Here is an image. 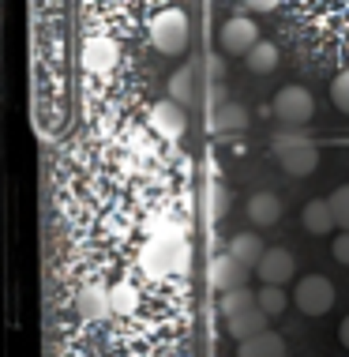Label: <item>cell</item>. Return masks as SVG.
I'll return each instance as SVG.
<instances>
[{
  "label": "cell",
  "mask_w": 349,
  "mask_h": 357,
  "mask_svg": "<svg viewBox=\"0 0 349 357\" xmlns=\"http://www.w3.org/2000/svg\"><path fill=\"white\" fill-rule=\"evenodd\" d=\"M210 124H215L218 136H233V132L248 128V113H245V105H237V102H222L218 109L210 113Z\"/></svg>",
  "instance_id": "obj_15"
},
{
  "label": "cell",
  "mask_w": 349,
  "mask_h": 357,
  "mask_svg": "<svg viewBox=\"0 0 349 357\" xmlns=\"http://www.w3.org/2000/svg\"><path fill=\"white\" fill-rule=\"evenodd\" d=\"M147 234L150 237H188V218L180 211H158L147 218Z\"/></svg>",
  "instance_id": "obj_16"
},
{
  "label": "cell",
  "mask_w": 349,
  "mask_h": 357,
  "mask_svg": "<svg viewBox=\"0 0 349 357\" xmlns=\"http://www.w3.org/2000/svg\"><path fill=\"white\" fill-rule=\"evenodd\" d=\"M300 226H304L312 237H327V234H331V229L338 226L331 199H312V204H304V211H300Z\"/></svg>",
  "instance_id": "obj_11"
},
{
  "label": "cell",
  "mask_w": 349,
  "mask_h": 357,
  "mask_svg": "<svg viewBox=\"0 0 349 357\" xmlns=\"http://www.w3.org/2000/svg\"><path fill=\"white\" fill-rule=\"evenodd\" d=\"M248 222H256V226H274V222H282V199L274 196V192H256V196L248 199Z\"/></svg>",
  "instance_id": "obj_13"
},
{
  "label": "cell",
  "mask_w": 349,
  "mask_h": 357,
  "mask_svg": "<svg viewBox=\"0 0 349 357\" xmlns=\"http://www.w3.org/2000/svg\"><path fill=\"white\" fill-rule=\"evenodd\" d=\"M338 335H342V342L349 346V316H346V320H342V327H338Z\"/></svg>",
  "instance_id": "obj_29"
},
{
  "label": "cell",
  "mask_w": 349,
  "mask_h": 357,
  "mask_svg": "<svg viewBox=\"0 0 349 357\" xmlns=\"http://www.w3.org/2000/svg\"><path fill=\"white\" fill-rule=\"evenodd\" d=\"M293 305H297L304 316H323V312H331V305H334V286H331V278H323V275L300 278L297 289H293Z\"/></svg>",
  "instance_id": "obj_4"
},
{
  "label": "cell",
  "mask_w": 349,
  "mask_h": 357,
  "mask_svg": "<svg viewBox=\"0 0 349 357\" xmlns=\"http://www.w3.org/2000/svg\"><path fill=\"white\" fill-rule=\"evenodd\" d=\"M334 259H338V264H346V267H349V229H346V234H338V237H334Z\"/></svg>",
  "instance_id": "obj_27"
},
{
  "label": "cell",
  "mask_w": 349,
  "mask_h": 357,
  "mask_svg": "<svg viewBox=\"0 0 349 357\" xmlns=\"http://www.w3.org/2000/svg\"><path fill=\"white\" fill-rule=\"evenodd\" d=\"M150 128L158 132L162 139H180L188 132V117H184V105L177 98H166L150 109Z\"/></svg>",
  "instance_id": "obj_6"
},
{
  "label": "cell",
  "mask_w": 349,
  "mask_h": 357,
  "mask_svg": "<svg viewBox=\"0 0 349 357\" xmlns=\"http://www.w3.org/2000/svg\"><path fill=\"white\" fill-rule=\"evenodd\" d=\"M270 151H274V158L282 162V169L289 177H308V173H316V166H319V147L312 139L297 136V132H278V136L270 139Z\"/></svg>",
  "instance_id": "obj_2"
},
{
  "label": "cell",
  "mask_w": 349,
  "mask_h": 357,
  "mask_svg": "<svg viewBox=\"0 0 349 357\" xmlns=\"http://www.w3.org/2000/svg\"><path fill=\"white\" fill-rule=\"evenodd\" d=\"M240 357H289V354H286V342L274 331H263L256 339L240 342Z\"/></svg>",
  "instance_id": "obj_18"
},
{
  "label": "cell",
  "mask_w": 349,
  "mask_h": 357,
  "mask_svg": "<svg viewBox=\"0 0 349 357\" xmlns=\"http://www.w3.org/2000/svg\"><path fill=\"white\" fill-rule=\"evenodd\" d=\"M229 252L237 256L245 267H251V271H256L259 259H263V252H267V245H263V241H259L256 234H237V237L229 241Z\"/></svg>",
  "instance_id": "obj_17"
},
{
  "label": "cell",
  "mask_w": 349,
  "mask_h": 357,
  "mask_svg": "<svg viewBox=\"0 0 349 357\" xmlns=\"http://www.w3.org/2000/svg\"><path fill=\"white\" fill-rule=\"evenodd\" d=\"M169 98H177L180 105H192L196 102V72L192 68H180L169 75Z\"/></svg>",
  "instance_id": "obj_20"
},
{
  "label": "cell",
  "mask_w": 349,
  "mask_h": 357,
  "mask_svg": "<svg viewBox=\"0 0 349 357\" xmlns=\"http://www.w3.org/2000/svg\"><path fill=\"white\" fill-rule=\"evenodd\" d=\"M259 305H263V312H267V316H282V312H286V305H289V297H286V289H282V286L263 282V286H259Z\"/></svg>",
  "instance_id": "obj_22"
},
{
  "label": "cell",
  "mask_w": 349,
  "mask_h": 357,
  "mask_svg": "<svg viewBox=\"0 0 349 357\" xmlns=\"http://www.w3.org/2000/svg\"><path fill=\"white\" fill-rule=\"evenodd\" d=\"M188 38H192V26H188V15L180 8H166L150 19V45L166 56H177L188 50Z\"/></svg>",
  "instance_id": "obj_3"
},
{
  "label": "cell",
  "mask_w": 349,
  "mask_h": 357,
  "mask_svg": "<svg viewBox=\"0 0 349 357\" xmlns=\"http://www.w3.org/2000/svg\"><path fill=\"white\" fill-rule=\"evenodd\" d=\"M256 42H259V26L251 23L248 15H233V19H226V26H222V50H226V53L245 56Z\"/></svg>",
  "instance_id": "obj_7"
},
{
  "label": "cell",
  "mask_w": 349,
  "mask_h": 357,
  "mask_svg": "<svg viewBox=\"0 0 349 357\" xmlns=\"http://www.w3.org/2000/svg\"><path fill=\"white\" fill-rule=\"evenodd\" d=\"M274 117L282 124H308L316 113V98L312 91H304V86H282V91L274 94Z\"/></svg>",
  "instance_id": "obj_5"
},
{
  "label": "cell",
  "mask_w": 349,
  "mask_h": 357,
  "mask_svg": "<svg viewBox=\"0 0 349 357\" xmlns=\"http://www.w3.org/2000/svg\"><path fill=\"white\" fill-rule=\"evenodd\" d=\"M331 98H334L338 109H342L346 117H349V72H342V75H338V79L331 83Z\"/></svg>",
  "instance_id": "obj_25"
},
{
  "label": "cell",
  "mask_w": 349,
  "mask_h": 357,
  "mask_svg": "<svg viewBox=\"0 0 349 357\" xmlns=\"http://www.w3.org/2000/svg\"><path fill=\"white\" fill-rule=\"evenodd\" d=\"M207 211H210V218H222V215H226V211H229V192H226V188H210Z\"/></svg>",
  "instance_id": "obj_26"
},
{
  "label": "cell",
  "mask_w": 349,
  "mask_h": 357,
  "mask_svg": "<svg viewBox=\"0 0 349 357\" xmlns=\"http://www.w3.org/2000/svg\"><path fill=\"white\" fill-rule=\"evenodd\" d=\"M331 207H334V218L338 226L349 229V185H342L338 192H331Z\"/></svg>",
  "instance_id": "obj_24"
},
{
  "label": "cell",
  "mask_w": 349,
  "mask_h": 357,
  "mask_svg": "<svg viewBox=\"0 0 349 357\" xmlns=\"http://www.w3.org/2000/svg\"><path fill=\"white\" fill-rule=\"evenodd\" d=\"M188 237H150V245L139 256V267L154 278H169L188 271Z\"/></svg>",
  "instance_id": "obj_1"
},
{
  "label": "cell",
  "mask_w": 349,
  "mask_h": 357,
  "mask_svg": "<svg viewBox=\"0 0 349 357\" xmlns=\"http://www.w3.org/2000/svg\"><path fill=\"white\" fill-rule=\"evenodd\" d=\"M248 271H251V267H245L233 252H222V256L210 259V286H215L218 294H226V289H237V286L248 282Z\"/></svg>",
  "instance_id": "obj_9"
},
{
  "label": "cell",
  "mask_w": 349,
  "mask_h": 357,
  "mask_svg": "<svg viewBox=\"0 0 349 357\" xmlns=\"http://www.w3.org/2000/svg\"><path fill=\"white\" fill-rule=\"evenodd\" d=\"M267 324H270V316L263 312V305H248V308H240V312L226 316V331H229V339H237V342H248V339H256V335H263Z\"/></svg>",
  "instance_id": "obj_8"
},
{
  "label": "cell",
  "mask_w": 349,
  "mask_h": 357,
  "mask_svg": "<svg viewBox=\"0 0 349 357\" xmlns=\"http://www.w3.org/2000/svg\"><path fill=\"white\" fill-rule=\"evenodd\" d=\"M109 294H113V312H132V308L139 305V294H135V286H128V282L113 286Z\"/></svg>",
  "instance_id": "obj_23"
},
{
  "label": "cell",
  "mask_w": 349,
  "mask_h": 357,
  "mask_svg": "<svg viewBox=\"0 0 349 357\" xmlns=\"http://www.w3.org/2000/svg\"><path fill=\"white\" fill-rule=\"evenodd\" d=\"M75 312H79L83 320H102V316L113 312V294L105 286H86V289H79V297H75Z\"/></svg>",
  "instance_id": "obj_12"
},
{
  "label": "cell",
  "mask_w": 349,
  "mask_h": 357,
  "mask_svg": "<svg viewBox=\"0 0 349 357\" xmlns=\"http://www.w3.org/2000/svg\"><path fill=\"white\" fill-rule=\"evenodd\" d=\"M83 64L91 72H109L116 64V42L113 38H91L83 45Z\"/></svg>",
  "instance_id": "obj_14"
},
{
  "label": "cell",
  "mask_w": 349,
  "mask_h": 357,
  "mask_svg": "<svg viewBox=\"0 0 349 357\" xmlns=\"http://www.w3.org/2000/svg\"><path fill=\"white\" fill-rule=\"evenodd\" d=\"M245 64H248V72L267 75V72L278 68V50H274L270 42H256V45H251V50L245 53Z\"/></svg>",
  "instance_id": "obj_19"
},
{
  "label": "cell",
  "mask_w": 349,
  "mask_h": 357,
  "mask_svg": "<svg viewBox=\"0 0 349 357\" xmlns=\"http://www.w3.org/2000/svg\"><path fill=\"white\" fill-rule=\"evenodd\" d=\"M245 8H251V12H274L278 0H245Z\"/></svg>",
  "instance_id": "obj_28"
},
{
  "label": "cell",
  "mask_w": 349,
  "mask_h": 357,
  "mask_svg": "<svg viewBox=\"0 0 349 357\" xmlns=\"http://www.w3.org/2000/svg\"><path fill=\"white\" fill-rule=\"evenodd\" d=\"M248 305H259V289L237 286V289H226V294H222V316H233Z\"/></svg>",
  "instance_id": "obj_21"
},
{
  "label": "cell",
  "mask_w": 349,
  "mask_h": 357,
  "mask_svg": "<svg viewBox=\"0 0 349 357\" xmlns=\"http://www.w3.org/2000/svg\"><path fill=\"white\" fill-rule=\"evenodd\" d=\"M297 264H293V252H286V248H267L263 259H259L256 275L263 278V282H274V286H286L289 278H293Z\"/></svg>",
  "instance_id": "obj_10"
}]
</instances>
